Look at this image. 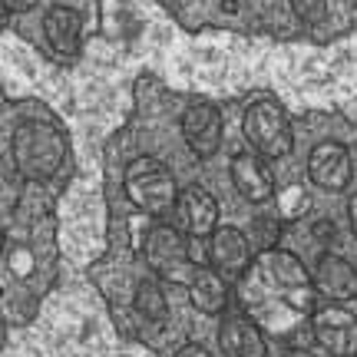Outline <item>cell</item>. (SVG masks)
<instances>
[{
	"label": "cell",
	"instance_id": "10",
	"mask_svg": "<svg viewBox=\"0 0 357 357\" xmlns=\"http://www.w3.org/2000/svg\"><path fill=\"white\" fill-rule=\"evenodd\" d=\"M229 172H231V185H235V192L242 195L245 202L261 205L275 195V176H271V169H268L265 155H258L255 149H252V153L231 155Z\"/></svg>",
	"mask_w": 357,
	"mask_h": 357
},
{
	"label": "cell",
	"instance_id": "15",
	"mask_svg": "<svg viewBox=\"0 0 357 357\" xmlns=\"http://www.w3.org/2000/svg\"><path fill=\"white\" fill-rule=\"evenodd\" d=\"M265 255V275L281 291H307L314 288V275L307 271V265L301 258L288 252V248H271V252H261Z\"/></svg>",
	"mask_w": 357,
	"mask_h": 357
},
{
	"label": "cell",
	"instance_id": "12",
	"mask_svg": "<svg viewBox=\"0 0 357 357\" xmlns=\"http://www.w3.org/2000/svg\"><path fill=\"white\" fill-rule=\"evenodd\" d=\"M229 284L231 281L215 271L212 265H202V268H192L189 275V284H185V291H189V305L205 314V318H222L225 311H229Z\"/></svg>",
	"mask_w": 357,
	"mask_h": 357
},
{
	"label": "cell",
	"instance_id": "2",
	"mask_svg": "<svg viewBox=\"0 0 357 357\" xmlns=\"http://www.w3.org/2000/svg\"><path fill=\"white\" fill-rule=\"evenodd\" d=\"M123 182H126L129 202L136 205L139 212L155 215V218L176 212L178 192H182V189L176 185V176H172L162 162H155V159H149V155L132 159Z\"/></svg>",
	"mask_w": 357,
	"mask_h": 357
},
{
	"label": "cell",
	"instance_id": "19",
	"mask_svg": "<svg viewBox=\"0 0 357 357\" xmlns=\"http://www.w3.org/2000/svg\"><path fill=\"white\" fill-rule=\"evenodd\" d=\"M172 357H212V354H208L202 344H195V341H185L182 347H176V354H172Z\"/></svg>",
	"mask_w": 357,
	"mask_h": 357
},
{
	"label": "cell",
	"instance_id": "22",
	"mask_svg": "<svg viewBox=\"0 0 357 357\" xmlns=\"http://www.w3.org/2000/svg\"><path fill=\"white\" fill-rule=\"evenodd\" d=\"M347 222H351V231L357 238V195H351V202H347Z\"/></svg>",
	"mask_w": 357,
	"mask_h": 357
},
{
	"label": "cell",
	"instance_id": "20",
	"mask_svg": "<svg viewBox=\"0 0 357 357\" xmlns=\"http://www.w3.org/2000/svg\"><path fill=\"white\" fill-rule=\"evenodd\" d=\"M3 3V13H26L37 7V0H0Z\"/></svg>",
	"mask_w": 357,
	"mask_h": 357
},
{
	"label": "cell",
	"instance_id": "6",
	"mask_svg": "<svg viewBox=\"0 0 357 357\" xmlns=\"http://www.w3.org/2000/svg\"><path fill=\"white\" fill-rule=\"evenodd\" d=\"M208 265L222 271L229 281L245 278L255 265V245L235 225H218L208 235Z\"/></svg>",
	"mask_w": 357,
	"mask_h": 357
},
{
	"label": "cell",
	"instance_id": "17",
	"mask_svg": "<svg viewBox=\"0 0 357 357\" xmlns=\"http://www.w3.org/2000/svg\"><path fill=\"white\" fill-rule=\"evenodd\" d=\"M248 238L255 245V252H271V248H278V238H281V229L275 218H255L252 222V231H248Z\"/></svg>",
	"mask_w": 357,
	"mask_h": 357
},
{
	"label": "cell",
	"instance_id": "8",
	"mask_svg": "<svg viewBox=\"0 0 357 357\" xmlns=\"http://www.w3.org/2000/svg\"><path fill=\"white\" fill-rule=\"evenodd\" d=\"M307 176L324 192H344L351 185V176H354L351 153L341 142H318L307 155Z\"/></svg>",
	"mask_w": 357,
	"mask_h": 357
},
{
	"label": "cell",
	"instance_id": "3",
	"mask_svg": "<svg viewBox=\"0 0 357 357\" xmlns=\"http://www.w3.org/2000/svg\"><path fill=\"white\" fill-rule=\"evenodd\" d=\"M242 132L248 146L265 159H281L294 149V129L288 113L275 100H255L242 116Z\"/></svg>",
	"mask_w": 357,
	"mask_h": 357
},
{
	"label": "cell",
	"instance_id": "16",
	"mask_svg": "<svg viewBox=\"0 0 357 357\" xmlns=\"http://www.w3.org/2000/svg\"><path fill=\"white\" fill-rule=\"evenodd\" d=\"M132 305H136V311H139L149 324H159V321L169 318V301H166L162 284H159V275H155V278H142L139 284H136Z\"/></svg>",
	"mask_w": 357,
	"mask_h": 357
},
{
	"label": "cell",
	"instance_id": "7",
	"mask_svg": "<svg viewBox=\"0 0 357 357\" xmlns=\"http://www.w3.org/2000/svg\"><path fill=\"white\" fill-rule=\"evenodd\" d=\"M182 139L195 159H212L222 146V113L212 102H192L182 113Z\"/></svg>",
	"mask_w": 357,
	"mask_h": 357
},
{
	"label": "cell",
	"instance_id": "9",
	"mask_svg": "<svg viewBox=\"0 0 357 357\" xmlns=\"http://www.w3.org/2000/svg\"><path fill=\"white\" fill-rule=\"evenodd\" d=\"M176 222L189 238H208L218 229V202L215 195L202 185H189L178 192Z\"/></svg>",
	"mask_w": 357,
	"mask_h": 357
},
{
	"label": "cell",
	"instance_id": "21",
	"mask_svg": "<svg viewBox=\"0 0 357 357\" xmlns=\"http://www.w3.org/2000/svg\"><path fill=\"white\" fill-rule=\"evenodd\" d=\"M314 235L328 245V242H334V238H337V229H334L331 222H318V225H314Z\"/></svg>",
	"mask_w": 357,
	"mask_h": 357
},
{
	"label": "cell",
	"instance_id": "23",
	"mask_svg": "<svg viewBox=\"0 0 357 357\" xmlns=\"http://www.w3.org/2000/svg\"><path fill=\"white\" fill-rule=\"evenodd\" d=\"M284 357H314L311 351H305V347H294V351H288Z\"/></svg>",
	"mask_w": 357,
	"mask_h": 357
},
{
	"label": "cell",
	"instance_id": "11",
	"mask_svg": "<svg viewBox=\"0 0 357 357\" xmlns=\"http://www.w3.org/2000/svg\"><path fill=\"white\" fill-rule=\"evenodd\" d=\"M314 291L328 301H357V268L347 261L344 255H334V252H324L314 265Z\"/></svg>",
	"mask_w": 357,
	"mask_h": 357
},
{
	"label": "cell",
	"instance_id": "1",
	"mask_svg": "<svg viewBox=\"0 0 357 357\" xmlns=\"http://www.w3.org/2000/svg\"><path fill=\"white\" fill-rule=\"evenodd\" d=\"M10 159L24 178L43 182L60 172L66 162V136L60 126L47 119H26L13 129L10 136Z\"/></svg>",
	"mask_w": 357,
	"mask_h": 357
},
{
	"label": "cell",
	"instance_id": "4",
	"mask_svg": "<svg viewBox=\"0 0 357 357\" xmlns=\"http://www.w3.org/2000/svg\"><path fill=\"white\" fill-rule=\"evenodd\" d=\"M311 337L321 351L331 357H354L357 354V314L341 301L318 305L311 311Z\"/></svg>",
	"mask_w": 357,
	"mask_h": 357
},
{
	"label": "cell",
	"instance_id": "13",
	"mask_svg": "<svg viewBox=\"0 0 357 357\" xmlns=\"http://www.w3.org/2000/svg\"><path fill=\"white\" fill-rule=\"evenodd\" d=\"M218 351H222V357H268V341L252 318H245V314H222Z\"/></svg>",
	"mask_w": 357,
	"mask_h": 357
},
{
	"label": "cell",
	"instance_id": "5",
	"mask_svg": "<svg viewBox=\"0 0 357 357\" xmlns=\"http://www.w3.org/2000/svg\"><path fill=\"white\" fill-rule=\"evenodd\" d=\"M142 258L159 278H182V271L192 268L189 235L178 225H153L146 242H142Z\"/></svg>",
	"mask_w": 357,
	"mask_h": 357
},
{
	"label": "cell",
	"instance_id": "18",
	"mask_svg": "<svg viewBox=\"0 0 357 357\" xmlns=\"http://www.w3.org/2000/svg\"><path fill=\"white\" fill-rule=\"evenodd\" d=\"M291 10L301 24L314 26L328 17V0H291Z\"/></svg>",
	"mask_w": 357,
	"mask_h": 357
},
{
	"label": "cell",
	"instance_id": "14",
	"mask_svg": "<svg viewBox=\"0 0 357 357\" xmlns=\"http://www.w3.org/2000/svg\"><path fill=\"white\" fill-rule=\"evenodd\" d=\"M43 37L56 56H66V60L77 56L83 47V17L66 3H53L43 13Z\"/></svg>",
	"mask_w": 357,
	"mask_h": 357
}]
</instances>
